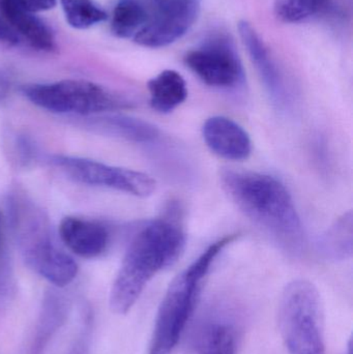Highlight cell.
Here are the masks:
<instances>
[{
  "label": "cell",
  "mask_w": 353,
  "mask_h": 354,
  "mask_svg": "<svg viewBox=\"0 0 353 354\" xmlns=\"http://www.w3.org/2000/svg\"><path fill=\"white\" fill-rule=\"evenodd\" d=\"M21 93L31 104L52 113L89 116L128 109L133 104L93 82L62 80L43 84H26Z\"/></svg>",
  "instance_id": "cell-6"
},
{
  "label": "cell",
  "mask_w": 353,
  "mask_h": 354,
  "mask_svg": "<svg viewBox=\"0 0 353 354\" xmlns=\"http://www.w3.org/2000/svg\"><path fill=\"white\" fill-rule=\"evenodd\" d=\"M73 354H84V351H83L81 348H77V351H75V353Z\"/></svg>",
  "instance_id": "cell-26"
},
{
  "label": "cell",
  "mask_w": 353,
  "mask_h": 354,
  "mask_svg": "<svg viewBox=\"0 0 353 354\" xmlns=\"http://www.w3.org/2000/svg\"><path fill=\"white\" fill-rule=\"evenodd\" d=\"M279 328L289 354H325L318 289L308 280L290 282L282 293Z\"/></svg>",
  "instance_id": "cell-5"
},
{
  "label": "cell",
  "mask_w": 353,
  "mask_h": 354,
  "mask_svg": "<svg viewBox=\"0 0 353 354\" xmlns=\"http://www.w3.org/2000/svg\"><path fill=\"white\" fill-rule=\"evenodd\" d=\"M238 31L242 44L246 47L274 105L282 111L289 109L292 104V93L283 74L271 57L263 39L252 25L247 21H240L238 23Z\"/></svg>",
  "instance_id": "cell-11"
},
{
  "label": "cell",
  "mask_w": 353,
  "mask_h": 354,
  "mask_svg": "<svg viewBox=\"0 0 353 354\" xmlns=\"http://www.w3.org/2000/svg\"><path fill=\"white\" fill-rule=\"evenodd\" d=\"M238 237L229 234L218 239L172 281L158 311L149 354L172 353L188 328L211 266Z\"/></svg>",
  "instance_id": "cell-4"
},
{
  "label": "cell",
  "mask_w": 353,
  "mask_h": 354,
  "mask_svg": "<svg viewBox=\"0 0 353 354\" xmlns=\"http://www.w3.org/2000/svg\"><path fill=\"white\" fill-rule=\"evenodd\" d=\"M187 236L180 218L171 212L149 221L132 237L109 295V306L126 315L149 282L174 266L186 248Z\"/></svg>",
  "instance_id": "cell-2"
},
{
  "label": "cell",
  "mask_w": 353,
  "mask_h": 354,
  "mask_svg": "<svg viewBox=\"0 0 353 354\" xmlns=\"http://www.w3.org/2000/svg\"><path fill=\"white\" fill-rule=\"evenodd\" d=\"M151 106L161 114L171 113L188 97L184 77L174 70H165L149 81Z\"/></svg>",
  "instance_id": "cell-16"
},
{
  "label": "cell",
  "mask_w": 353,
  "mask_h": 354,
  "mask_svg": "<svg viewBox=\"0 0 353 354\" xmlns=\"http://www.w3.org/2000/svg\"><path fill=\"white\" fill-rule=\"evenodd\" d=\"M84 126L97 134L138 145H151L157 142L161 137V131L155 124L120 114L95 116L88 118Z\"/></svg>",
  "instance_id": "cell-14"
},
{
  "label": "cell",
  "mask_w": 353,
  "mask_h": 354,
  "mask_svg": "<svg viewBox=\"0 0 353 354\" xmlns=\"http://www.w3.org/2000/svg\"><path fill=\"white\" fill-rule=\"evenodd\" d=\"M20 43V37L18 33L8 25L0 15V47L10 49L16 47Z\"/></svg>",
  "instance_id": "cell-22"
},
{
  "label": "cell",
  "mask_w": 353,
  "mask_h": 354,
  "mask_svg": "<svg viewBox=\"0 0 353 354\" xmlns=\"http://www.w3.org/2000/svg\"><path fill=\"white\" fill-rule=\"evenodd\" d=\"M352 353V351H350V353H348V354H352V353Z\"/></svg>",
  "instance_id": "cell-27"
},
{
  "label": "cell",
  "mask_w": 353,
  "mask_h": 354,
  "mask_svg": "<svg viewBox=\"0 0 353 354\" xmlns=\"http://www.w3.org/2000/svg\"><path fill=\"white\" fill-rule=\"evenodd\" d=\"M8 81L6 80V77L3 75L0 74V100L3 99L8 91Z\"/></svg>",
  "instance_id": "cell-25"
},
{
  "label": "cell",
  "mask_w": 353,
  "mask_h": 354,
  "mask_svg": "<svg viewBox=\"0 0 353 354\" xmlns=\"http://www.w3.org/2000/svg\"><path fill=\"white\" fill-rule=\"evenodd\" d=\"M49 162L68 179L81 185L105 187L146 198L155 193L157 181L144 172L107 165L95 160L72 156L55 155Z\"/></svg>",
  "instance_id": "cell-7"
},
{
  "label": "cell",
  "mask_w": 353,
  "mask_h": 354,
  "mask_svg": "<svg viewBox=\"0 0 353 354\" xmlns=\"http://www.w3.org/2000/svg\"><path fill=\"white\" fill-rule=\"evenodd\" d=\"M68 301L62 295L51 292L45 299L37 336L31 347V354H41L54 333L60 328L68 314Z\"/></svg>",
  "instance_id": "cell-18"
},
{
  "label": "cell",
  "mask_w": 353,
  "mask_h": 354,
  "mask_svg": "<svg viewBox=\"0 0 353 354\" xmlns=\"http://www.w3.org/2000/svg\"><path fill=\"white\" fill-rule=\"evenodd\" d=\"M66 22L75 29L90 28L107 20L108 15L93 0H60Z\"/></svg>",
  "instance_id": "cell-20"
},
{
  "label": "cell",
  "mask_w": 353,
  "mask_h": 354,
  "mask_svg": "<svg viewBox=\"0 0 353 354\" xmlns=\"http://www.w3.org/2000/svg\"><path fill=\"white\" fill-rule=\"evenodd\" d=\"M220 181L236 207L284 253L294 257L306 253L304 224L292 194L280 179L261 172L223 168Z\"/></svg>",
  "instance_id": "cell-1"
},
{
  "label": "cell",
  "mask_w": 353,
  "mask_h": 354,
  "mask_svg": "<svg viewBox=\"0 0 353 354\" xmlns=\"http://www.w3.org/2000/svg\"><path fill=\"white\" fill-rule=\"evenodd\" d=\"M29 12H39L52 10L56 6V0H19Z\"/></svg>",
  "instance_id": "cell-23"
},
{
  "label": "cell",
  "mask_w": 353,
  "mask_h": 354,
  "mask_svg": "<svg viewBox=\"0 0 353 354\" xmlns=\"http://www.w3.org/2000/svg\"><path fill=\"white\" fill-rule=\"evenodd\" d=\"M240 326L231 311L211 310L191 328L186 341L188 354H236Z\"/></svg>",
  "instance_id": "cell-10"
},
{
  "label": "cell",
  "mask_w": 353,
  "mask_h": 354,
  "mask_svg": "<svg viewBox=\"0 0 353 354\" xmlns=\"http://www.w3.org/2000/svg\"><path fill=\"white\" fill-rule=\"evenodd\" d=\"M59 236L72 253L85 259L103 255L110 241V233L105 225L97 221L73 216L62 218Z\"/></svg>",
  "instance_id": "cell-13"
},
{
  "label": "cell",
  "mask_w": 353,
  "mask_h": 354,
  "mask_svg": "<svg viewBox=\"0 0 353 354\" xmlns=\"http://www.w3.org/2000/svg\"><path fill=\"white\" fill-rule=\"evenodd\" d=\"M149 20L134 37L146 48H162L184 37L200 12L199 0H151Z\"/></svg>",
  "instance_id": "cell-9"
},
{
  "label": "cell",
  "mask_w": 353,
  "mask_h": 354,
  "mask_svg": "<svg viewBox=\"0 0 353 354\" xmlns=\"http://www.w3.org/2000/svg\"><path fill=\"white\" fill-rule=\"evenodd\" d=\"M352 243L353 216L350 210L321 235L317 241V252L327 261H345L352 258Z\"/></svg>",
  "instance_id": "cell-17"
},
{
  "label": "cell",
  "mask_w": 353,
  "mask_h": 354,
  "mask_svg": "<svg viewBox=\"0 0 353 354\" xmlns=\"http://www.w3.org/2000/svg\"><path fill=\"white\" fill-rule=\"evenodd\" d=\"M329 0H275L276 16L286 23L302 22L327 8Z\"/></svg>",
  "instance_id": "cell-21"
},
{
  "label": "cell",
  "mask_w": 353,
  "mask_h": 354,
  "mask_svg": "<svg viewBox=\"0 0 353 354\" xmlns=\"http://www.w3.org/2000/svg\"><path fill=\"white\" fill-rule=\"evenodd\" d=\"M4 256H6V245H4L3 223L0 214V266H2L4 262Z\"/></svg>",
  "instance_id": "cell-24"
},
{
  "label": "cell",
  "mask_w": 353,
  "mask_h": 354,
  "mask_svg": "<svg viewBox=\"0 0 353 354\" xmlns=\"http://www.w3.org/2000/svg\"><path fill=\"white\" fill-rule=\"evenodd\" d=\"M8 225L26 266L58 288L78 274V266L52 233L47 214L23 189L15 187L6 199Z\"/></svg>",
  "instance_id": "cell-3"
},
{
  "label": "cell",
  "mask_w": 353,
  "mask_h": 354,
  "mask_svg": "<svg viewBox=\"0 0 353 354\" xmlns=\"http://www.w3.org/2000/svg\"><path fill=\"white\" fill-rule=\"evenodd\" d=\"M184 62L203 83L213 88L233 91L244 85L242 62L233 46L223 37L189 52Z\"/></svg>",
  "instance_id": "cell-8"
},
{
  "label": "cell",
  "mask_w": 353,
  "mask_h": 354,
  "mask_svg": "<svg viewBox=\"0 0 353 354\" xmlns=\"http://www.w3.org/2000/svg\"><path fill=\"white\" fill-rule=\"evenodd\" d=\"M0 12L8 25L31 47L44 52L55 49L51 29L39 17L27 10L19 0H0Z\"/></svg>",
  "instance_id": "cell-15"
},
{
  "label": "cell",
  "mask_w": 353,
  "mask_h": 354,
  "mask_svg": "<svg viewBox=\"0 0 353 354\" xmlns=\"http://www.w3.org/2000/svg\"><path fill=\"white\" fill-rule=\"evenodd\" d=\"M149 17V10L142 0H120L112 15V33L120 39H134Z\"/></svg>",
  "instance_id": "cell-19"
},
{
  "label": "cell",
  "mask_w": 353,
  "mask_h": 354,
  "mask_svg": "<svg viewBox=\"0 0 353 354\" xmlns=\"http://www.w3.org/2000/svg\"><path fill=\"white\" fill-rule=\"evenodd\" d=\"M202 136L207 147L228 161H245L252 153V141L242 127L226 116H213L204 122Z\"/></svg>",
  "instance_id": "cell-12"
}]
</instances>
